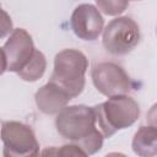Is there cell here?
Masks as SVG:
<instances>
[{
    "label": "cell",
    "mask_w": 157,
    "mask_h": 157,
    "mask_svg": "<svg viewBox=\"0 0 157 157\" xmlns=\"http://www.w3.org/2000/svg\"><path fill=\"white\" fill-rule=\"evenodd\" d=\"M0 6H1V5H0Z\"/></svg>",
    "instance_id": "cell-18"
},
{
    "label": "cell",
    "mask_w": 157,
    "mask_h": 157,
    "mask_svg": "<svg viewBox=\"0 0 157 157\" xmlns=\"http://www.w3.org/2000/svg\"><path fill=\"white\" fill-rule=\"evenodd\" d=\"M70 25L75 36L80 39L94 40L103 32L104 20L94 5L80 4L71 15Z\"/></svg>",
    "instance_id": "cell-8"
},
{
    "label": "cell",
    "mask_w": 157,
    "mask_h": 157,
    "mask_svg": "<svg viewBox=\"0 0 157 157\" xmlns=\"http://www.w3.org/2000/svg\"><path fill=\"white\" fill-rule=\"evenodd\" d=\"M2 50L6 58V70L17 74L28 64L36 48L31 34L23 28H16L5 42Z\"/></svg>",
    "instance_id": "cell-7"
},
{
    "label": "cell",
    "mask_w": 157,
    "mask_h": 157,
    "mask_svg": "<svg viewBox=\"0 0 157 157\" xmlns=\"http://www.w3.org/2000/svg\"><path fill=\"white\" fill-rule=\"evenodd\" d=\"M45 69H47V59L42 52L36 49L33 53V56L31 58L28 64L21 71H18L17 75L23 81L34 82L44 75Z\"/></svg>",
    "instance_id": "cell-11"
},
{
    "label": "cell",
    "mask_w": 157,
    "mask_h": 157,
    "mask_svg": "<svg viewBox=\"0 0 157 157\" xmlns=\"http://www.w3.org/2000/svg\"><path fill=\"white\" fill-rule=\"evenodd\" d=\"M96 126L103 137L113 136L118 130L131 126L140 117L137 102L125 96L110 97L105 102L92 107Z\"/></svg>",
    "instance_id": "cell-2"
},
{
    "label": "cell",
    "mask_w": 157,
    "mask_h": 157,
    "mask_svg": "<svg viewBox=\"0 0 157 157\" xmlns=\"http://www.w3.org/2000/svg\"><path fill=\"white\" fill-rule=\"evenodd\" d=\"M6 71V58L2 48H0V76Z\"/></svg>",
    "instance_id": "cell-16"
},
{
    "label": "cell",
    "mask_w": 157,
    "mask_h": 157,
    "mask_svg": "<svg viewBox=\"0 0 157 157\" xmlns=\"http://www.w3.org/2000/svg\"><path fill=\"white\" fill-rule=\"evenodd\" d=\"M58 157H88V155L75 144H66L58 147Z\"/></svg>",
    "instance_id": "cell-13"
},
{
    "label": "cell",
    "mask_w": 157,
    "mask_h": 157,
    "mask_svg": "<svg viewBox=\"0 0 157 157\" xmlns=\"http://www.w3.org/2000/svg\"><path fill=\"white\" fill-rule=\"evenodd\" d=\"M13 31V23L10 15L0 6V39L5 38Z\"/></svg>",
    "instance_id": "cell-14"
},
{
    "label": "cell",
    "mask_w": 157,
    "mask_h": 157,
    "mask_svg": "<svg viewBox=\"0 0 157 157\" xmlns=\"http://www.w3.org/2000/svg\"><path fill=\"white\" fill-rule=\"evenodd\" d=\"M88 59L77 49H64L54 58V70L49 82L60 87L70 98H75L85 88V74Z\"/></svg>",
    "instance_id": "cell-3"
},
{
    "label": "cell",
    "mask_w": 157,
    "mask_h": 157,
    "mask_svg": "<svg viewBox=\"0 0 157 157\" xmlns=\"http://www.w3.org/2000/svg\"><path fill=\"white\" fill-rule=\"evenodd\" d=\"M70 99L71 98L66 92L52 82L42 86L34 94V101L38 109L48 115H54L61 112Z\"/></svg>",
    "instance_id": "cell-9"
},
{
    "label": "cell",
    "mask_w": 157,
    "mask_h": 157,
    "mask_svg": "<svg viewBox=\"0 0 157 157\" xmlns=\"http://www.w3.org/2000/svg\"><path fill=\"white\" fill-rule=\"evenodd\" d=\"M37 157H58V147L56 146L47 147L40 153H38Z\"/></svg>",
    "instance_id": "cell-15"
},
{
    "label": "cell",
    "mask_w": 157,
    "mask_h": 157,
    "mask_svg": "<svg viewBox=\"0 0 157 157\" xmlns=\"http://www.w3.org/2000/svg\"><path fill=\"white\" fill-rule=\"evenodd\" d=\"M131 147L139 157H155L157 153L156 125H142L132 137Z\"/></svg>",
    "instance_id": "cell-10"
},
{
    "label": "cell",
    "mask_w": 157,
    "mask_h": 157,
    "mask_svg": "<svg viewBox=\"0 0 157 157\" xmlns=\"http://www.w3.org/2000/svg\"><path fill=\"white\" fill-rule=\"evenodd\" d=\"M96 5L98 11H102L108 16H117L126 10L129 2L124 0H97Z\"/></svg>",
    "instance_id": "cell-12"
},
{
    "label": "cell",
    "mask_w": 157,
    "mask_h": 157,
    "mask_svg": "<svg viewBox=\"0 0 157 157\" xmlns=\"http://www.w3.org/2000/svg\"><path fill=\"white\" fill-rule=\"evenodd\" d=\"M104 157H126V156L124 153H121V152H109Z\"/></svg>",
    "instance_id": "cell-17"
},
{
    "label": "cell",
    "mask_w": 157,
    "mask_h": 157,
    "mask_svg": "<svg viewBox=\"0 0 157 157\" xmlns=\"http://www.w3.org/2000/svg\"><path fill=\"white\" fill-rule=\"evenodd\" d=\"M140 42V27L128 16L112 20L103 28L102 44L113 55H125L130 53Z\"/></svg>",
    "instance_id": "cell-4"
},
{
    "label": "cell",
    "mask_w": 157,
    "mask_h": 157,
    "mask_svg": "<svg viewBox=\"0 0 157 157\" xmlns=\"http://www.w3.org/2000/svg\"><path fill=\"white\" fill-rule=\"evenodd\" d=\"M92 82L98 92L110 98L125 96L131 90V80L125 70L115 63H98L92 69Z\"/></svg>",
    "instance_id": "cell-6"
},
{
    "label": "cell",
    "mask_w": 157,
    "mask_h": 157,
    "mask_svg": "<svg viewBox=\"0 0 157 157\" xmlns=\"http://www.w3.org/2000/svg\"><path fill=\"white\" fill-rule=\"evenodd\" d=\"M0 136L4 157H37L39 153V144L32 128L21 121H4Z\"/></svg>",
    "instance_id": "cell-5"
},
{
    "label": "cell",
    "mask_w": 157,
    "mask_h": 157,
    "mask_svg": "<svg viewBox=\"0 0 157 157\" xmlns=\"http://www.w3.org/2000/svg\"><path fill=\"white\" fill-rule=\"evenodd\" d=\"M58 132L81 147L88 156L97 153L103 145V136L96 126L92 107L76 104L65 107L56 114Z\"/></svg>",
    "instance_id": "cell-1"
}]
</instances>
